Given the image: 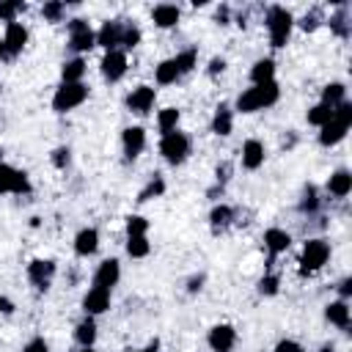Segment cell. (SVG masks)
Listing matches in <instances>:
<instances>
[{
	"label": "cell",
	"mask_w": 352,
	"mask_h": 352,
	"mask_svg": "<svg viewBox=\"0 0 352 352\" xmlns=\"http://www.w3.org/2000/svg\"><path fill=\"white\" fill-rule=\"evenodd\" d=\"M25 44H28V28H25L22 22H11V25H6V36H3L6 55H16V52H22Z\"/></svg>",
	"instance_id": "obj_11"
},
{
	"label": "cell",
	"mask_w": 352,
	"mask_h": 352,
	"mask_svg": "<svg viewBox=\"0 0 352 352\" xmlns=\"http://www.w3.org/2000/svg\"><path fill=\"white\" fill-rule=\"evenodd\" d=\"M74 338H77L80 346H94V341H96V322H94L91 316L82 319V322L77 324V330H74Z\"/></svg>",
	"instance_id": "obj_26"
},
{
	"label": "cell",
	"mask_w": 352,
	"mask_h": 352,
	"mask_svg": "<svg viewBox=\"0 0 352 352\" xmlns=\"http://www.w3.org/2000/svg\"><path fill=\"white\" fill-rule=\"evenodd\" d=\"M316 206H319V201H316V192H314V187H308V190H305V201H302V209L314 212Z\"/></svg>",
	"instance_id": "obj_44"
},
{
	"label": "cell",
	"mask_w": 352,
	"mask_h": 352,
	"mask_svg": "<svg viewBox=\"0 0 352 352\" xmlns=\"http://www.w3.org/2000/svg\"><path fill=\"white\" fill-rule=\"evenodd\" d=\"M327 256H330V245L324 239H308L305 248H302V256H300V270L302 272H316L327 264Z\"/></svg>",
	"instance_id": "obj_5"
},
{
	"label": "cell",
	"mask_w": 352,
	"mask_h": 352,
	"mask_svg": "<svg viewBox=\"0 0 352 352\" xmlns=\"http://www.w3.org/2000/svg\"><path fill=\"white\" fill-rule=\"evenodd\" d=\"M231 129H234V116H231V110L226 104H220L217 113H214V118H212V132L220 135V138H226V135H231Z\"/></svg>",
	"instance_id": "obj_23"
},
{
	"label": "cell",
	"mask_w": 352,
	"mask_h": 352,
	"mask_svg": "<svg viewBox=\"0 0 352 352\" xmlns=\"http://www.w3.org/2000/svg\"><path fill=\"white\" fill-rule=\"evenodd\" d=\"M22 8H25L22 3H0V19L11 25V22H16V14H19Z\"/></svg>",
	"instance_id": "obj_37"
},
{
	"label": "cell",
	"mask_w": 352,
	"mask_h": 352,
	"mask_svg": "<svg viewBox=\"0 0 352 352\" xmlns=\"http://www.w3.org/2000/svg\"><path fill=\"white\" fill-rule=\"evenodd\" d=\"M330 118H333V107L324 104V102H319L308 110V124H314V126H324Z\"/></svg>",
	"instance_id": "obj_30"
},
{
	"label": "cell",
	"mask_w": 352,
	"mask_h": 352,
	"mask_svg": "<svg viewBox=\"0 0 352 352\" xmlns=\"http://www.w3.org/2000/svg\"><path fill=\"white\" fill-rule=\"evenodd\" d=\"M121 36H124V25H118V22H104L102 30L96 33V44H102V47L110 52V50H116V47L121 44Z\"/></svg>",
	"instance_id": "obj_17"
},
{
	"label": "cell",
	"mask_w": 352,
	"mask_h": 352,
	"mask_svg": "<svg viewBox=\"0 0 352 352\" xmlns=\"http://www.w3.org/2000/svg\"><path fill=\"white\" fill-rule=\"evenodd\" d=\"M140 352H157V346H146V349H140Z\"/></svg>",
	"instance_id": "obj_50"
},
{
	"label": "cell",
	"mask_w": 352,
	"mask_h": 352,
	"mask_svg": "<svg viewBox=\"0 0 352 352\" xmlns=\"http://www.w3.org/2000/svg\"><path fill=\"white\" fill-rule=\"evenodd\" d=\"M206 341H209L212 352H231L234 344H236V333H234L231 324H214L209 330V338Z\"/></svg>",
	"instance_id": "obj_10"
},
{
	"label": "cell",
	"mask_w": 352,
	"mask_h": 352,
	"mask_svg": "<svg viewBox=\"0 0 352 352\" xmlns=\"http://www.w3.org/2000/svg\"><path fill=\"white\" fill-rule=\"evenodd\" d=\"M264 245H267V250L275 256V253H283V250L292 245V236H289L286 231H280V228H270V231L264 234Z\"/></svg>",
	"instance_id": "obj_24"
},
{
	"label": "cell",
	"mask_w": 352,
	"mask_h": 352,
	"mask_svg": "<svg viewBox=\"0 0 352 352\" xmlns=\"http://www.w3.org/2000/svg\"><path fill=\"white\" fill-rule=\"evenodd\" d=\"M138 41H140V30H138V28H132V25H124V36H121V44H124L126 50H132Z\"/></svg>",
	"instance_id": "obj_39"
},
{
	"label": "cell",
	"mask_w": 352,
	"mask_h": 352,
	"mask_svg": "<svg viewBox=\"0 0 352 352\" xmlns=\"http://www.w3.org/2000/svg\"><path fill=\"white\" fill-rule=\"evenodd\" d=\"M179 16H182V11L176 6H170V3L154 6V11H151V19H154L157 28H173L179 22Z\"/></svg>",
	"instance_id": "obj_20"
},
{
	"label": "cell",
	"mask_w": 352,
	"mask_h": 352,
	"mask_svg": "<svg viewBox=\"0 0 352 352\" xmlns=\"http://www.w3.org/2000/svg\"><path fill=\"white\" fill-rule=\"evenodd\" d=\"M22 352H50V346H47V341L44 338H33V341H28L25 344V349Z\"/></svg>",
	"instance_id": "obj_42"
},
{
	"label": "cell",
	"mask_w": 352,
	"mask_h": 352,
	"mask_svg": "<svg viewBox=\"0 0 352 352\" xmlns=\"http://www.w3.org/2000/svg\"><path fill=\"white\" fill-rule=\"evenodd\" d=\"M292 14L283 8V6H272L270 14H267V30H270V44L272 47H283L292 36Z\"/></svg>",
	"instance_id": "obj_2"
},
{
	"label": "cell",
	"mask_w": 352,
	"mask_h": 352,
	"mask_svg": "<svg viewBox=\"0 0 352 352\" xmlns=\"http://www.w3.org/2000/svg\"><path fill=\"white\" fill-rule=\"evenodd\" d=\"M264 143L261 140H245V146H242V168H248V170H256V168H261L264 165Z\"/></svg>",
	"instance_id": "obj_16"
},
{
	"label": "cell",
	"mask_w": 352,
	"mask_h": 352,
	"mask_svg": "<svg viewBox=\"0 0 352 352\" xmlns=\"http://www.w3.org/2000/svg\"><path fill=\"white\" fill-rule=\"evenodd\" d=\"M162 192H165V182H162L160 176H154V179L140 190L138 201H151V198H157V195H162Z\"/></svg>",
	"instance_id": "obj_36"
},
{
	"label": "cell",
	"mask_w": 352,
	"mask_h": 352,
	"mask_svg": "<svg viewBox=\"0 0 352 352\" xmlns=\"http://www.w3.org/2000/svg\"><path fill=\"white\" fill-rule=\"evenodd\" d=\"M344 94H346V88H344L341 82H330V85L322 91V102L330 104V107H336V104L344 102Z\"/></svg>",
	"instance_id": "obj_31"
},
{
	"label": "cell",
	"mask_w": 352,
	"mask_h": 352,
	"mask_svg": "<svg viewBox=\"0 0 352 352\" xmlns=\"http://www.w3.org/2000/svg\"><path fill=\"white\" fill-rule=\"evenodd\" d=\"M11 311H14V302H11L8 297L0 294V314H11Z\"/></svg>",
	"instance_id": "obj_46"
},
{
	"label": "cell",
	"mask_w": 352,
	"mask_h": 352,
	"mask_svg": "<svg viewBox=\"0 0 352 352\" xmlns=\"http://www.w3.org/2000/svg\"><path fill=\"white\" fill-rule=\"evenodd\" d=\"M121 278V264L116 258H104L96 272H94V286H102V289H113Z\"/></svg>",
	"instance_id": "obj_12"
},
{
	"label": "cell",
	"mask_w": 352,
	"mask_h": 352,
	"mask_svg": "<svg viewBox=\"0 0 352 352\" xmlns=\"http://www.w3.org/2000/svg\"><path fill=\"white\" fill-rule=\"evenodd\" d=\"M63 3H58V0H52V3H44V8H41V14H44V19H50V22H58L60 16H63Z\"/></svg>",
	"instance_id": "obj_38"
},
{
	"label": "cell",
	"mask_w": 352,
	"mask_h": 352,
	"mask_svg": "<svg viewBox=\"0 0 352 352\" xmlns=\"http://www.w3.org/2000/svg\"><path fill=\"white\" fill-rule=\"evenodd\" d=\"M250 80H253V85L272 82V80H275V60H272V58H261V60H256L253 69H250Z\"/></svg>",
	"instance_id": "obj_21"
},
{
	"label": "cell",
	"mask_w": 352,
	"mask_h": 352,
	"mask_svg": "<svg viewBox=\"0 0 352 352\" xmlns=\"http://www.w3.org/2000/svg\"><path fill=\"white\" fill-rule=\"evenodd\" d=\"M154 99H157V91L151 85H138L132 88V94L126 96V107L138 116H146L151 107H154Z\"/></svg>",
	"instance_id": "obj_8"
},
{
	"label": "cell",
	"mask_w": 352,
	"mask_h": 352,
	"mask_svg": "<svg viewBox=\"0 0 352 352\" xmlns=\"http://www.w3.org/2000/svg\"><path fill=\"white\" fill-rule=\"evenodd\" d=\"M121 143H124L126 160H135L146 148V132H143V126H126L124 135H121Z\"/></svg>",
	"instance_id": "obj_14"
},
{
	"label": "cell",
	"mask_w": 352,
	"mask_h": 352,
	"mask_svg": "<svg viewBox=\"0 0 352 352\" xmlns=\"http://www.w3.org/2000/svg\"><path fill=\"white\" fill-rule=\"evenodd\" d=\"M82 74H85L82 58H72L63 63V82H82Z\"/></svg>",
	"instance_id": "obj_28"
},
{
	"label": "cell",
	"mask_w": 352,
	"mask_h": 352,
	"mask_svg": "<svg viewBox=\"0 0 352 352\" xmlns=\"http://www.w3.org/2000/svg\"><path fill=\"white\" fill-rule=\"evenodd\" d=\"M349 190H352V176H349V170H336V173L327 179V192H333L336 198L349 195Z\"/></svg>",
	"instance_id": "obj_22"
},
{
	"label": "cell",
	"mask_w": 352,
	"mask_h": 352,
	"mask_svg": "<svg viewBox=\"0 0 352 352\" xmlns=\"http://www.w3.org/2000/svg\"><path fill=\"white\" fill-rule=\"evenodd\" d=\"M275 352H305L297 341H292V338H286V341H280L278 346H275Z\"/></svg>",
	"instance_id": "obj_43"
},
{
	"label": "cell",
	"mask_w": 352,
	"mask_h": 352,
	"mask_svg": "<svg viewBox=\"0 0 352 352\" xmlns=\"http://www.w3.org/2000/svg\"><path fill=\"white\" fill-rule=\"evenodd\" d=\"M102 74H104V80H110V82L121 80V77L126 74V55H124L121 50L104 52V58H102Z\"/></svg>",
	"instance_id": "obj_9"
},
{
	"label": "cell",
	"mask_w": 352,
	"mask_h": 352,
	"mask_svg": "<svg viewBox=\"0 0 352 352\" xmlns=\"http://www.w3.org/2000/svg\"><path fill=\"white\" fill-rule=\"evenodd\" d=\"M324 316H327V322H333L336 327H346V324H349V305H346V300L330 302V305L324 308Z\"/></svg>",
	"instance_id": "obj_25"
},
{
	"label": "cell",
	"mask_w": 352,
	"mask_h": 352,
	"mask_svg": "<svg viewBox=\"0 0 352 352\" xmlns=\"http://www.w3.org/2000/svg\"><path fill=\"white\" fill-rule=\"evenodd\" d=\"M3 192H14V195H22V192H30V182H28V173L0 162V195Z\"/></svg>",
	"instance_id": "obj_6"
},
{
	"label": "cell",
	"mask_w": 352,
	"mask_h": 352,
	"mask_svg": "<svg viewBox=\"0 0 352 352\" xmlns=\"http://www.w3.org/2000/svg\"><path fill=\"white\" fill-rule=\"evenodd\" d=\"M223 69H226V60H223V58H212V63H209V74L214 77V74H220Z\"/></svg>",
	"instance_id": "obj_45"
},
{
	"label": "cell",
	"mask_w": 352,
	"mask_h": 352,
	"mask_svg": "<svg viewBox=\"0 0 352 352\" xmlns=\"http://www.w3.org/2000/svg\"><path fill=\"white\" fill-rule=\"evenodd\" d=\"M349 292H352V280H344L341 283V297H349Z\"/></svg>",
	"instance_id": "obj_47"
},
{
	"label": "cell",
	"mask_w": 352,
	"mask_h": 352,
	"mask_svg": "<svg viewBox=\"0 0 352 352\" xmlns=\"http://www.w3.org/2000/svg\"><path fill=\"white\" fill-rule=\"evenodd\" d=\"M280 96V88L278 82H264V85H253L248 91H242L236 96V110L239 113H256V110H264V107H272Z\"/></svg>",
	"instance_id": "obj_1"
},
{
	"label": "cell",
	"mask_w": 352,
	"mask_h": 352,
	"mask_svg": "<svg viewBox=\"0 0 352 352\" xmlns=\"http://www.w3.org/2000/svg\"><path fill=\"white\" fill-rule=\"evenodd\" d=\"M80 352H96V349H94V346H82Z\"/></svg>",
	"instance_id": "obj_49"
},
{
	"label": "cell",
	"mask_w": 352,
	"mask_h": 352,
	"mask_svg": "<svg viewBox=\"0 0 352 352\" xmlns=\"http://www.w3.org/2000/svg\"><path fill=\"white\" fill-rule=\"evenodd\" d=\"M69 47L74 52H85V50L96 47V33L88 28L85 19H72L69 22Z\"/></svg>",
	"instance_id": "obj_7"
},
{
	"label": "cell",
	"mask_w": 352,
	"mask_h": 352,
	"mask_svg": "<svg viewBox=\"0 0 352 352\" xmlns=\"http://www.w3.org/2000/svg\"><path fill=\"white\" fill-rule=\"evenodd\" d=\"M148 250H151V245L146 236H129L126 239V253L132 258H143V256H148Z\"/></svg>",
	"instance_id": "obj_32"
},
{
	"label": "cell",
	"mask_w": 352,
	"mask_h": 352,
	"mask_svg": "<svg viewBox=\"0 0 352 352\" xmlns=\"http://www.w3.org/2000/svg\"><path fill=\"white\" fill-rule=\"evenodd\" d=\"M82 308L88 316H96V314H104L110 308V289H102V286H94L88 289L85 300H82Z\"/></svg>",
	"instance_id": "obj_13"
},
{
	"label": "cell",
	"mask_w": 352,
	"mask_h": 352,
	"mask_svg": "<svg viewBox=\"0 0 352 352\" xmlns=\"http://www.w3.org/2000/svg\"><path fill=\"white\" fill-rule=\"evenodd\" d=\"M52 165H55V168H66V165H69V148H63V146L55 148V151H52Z\"/></svg>",
	"instance_id": "obj_41"
},
{
	"label": "cell",
	"mask_w": 352,
	"mask_h": 352,
	"mask_svg": "<svg viewBox=\"0 0 352 352\" xmlns=\"http://www.w3.org/2000/svg\"><path fill=\"white\" fill-rule=\"evenodd\" d=\"M231 217H234L231 206L220 204V206H214V209H212V214H209V223H212L214 228H223V226H228V223H231Z\"/></svg>",
	"instance_id": "obj_34"
},
{
	"label": "cell",
	"mask_w": 352,
	"mask_h": 352,
	"mask_svg": "<svg viewBox=\"0 0 352 352\" xmlns=\"http://www.w3.org/2000/svg\"><path fill=\"white\" fill-rule=\"evenodd\" d=\"M160 154H162L170 165L184 162L187 154H190V138H187L184 132H179V129L162 135V140H160Z\"/></svg>",
	"instance_id": "obj_4"
},
{
	"label": "cell",
	"mask_w": 352,
	"mask_h": 352,
	"mask_svg": "<svg viewBox=\"0 0 352 352\" xmlns=\"http://www.w3.org/2000/svg\"><path fill=\"white\" fill-rule=\"evenodd\" d=\"M154 77H157L160 85H170V82H176L182 74H179V69H176V63H173V58H170V60H162V63L157 66Z\"/></svg>",
	"instance_id": "obj_29"
},
{
	"label": "cell",
	"mask_w": 352,
	"mask_h": 352,
	"mask_svg": "<svg viewBox=\"0 0 352 352\" xmlns=\"http://www.w3.org/2000/svg\"><path fill=\"white\" fill-rule=\"evenodd\" d=\"M258 292L261 294H275L278 292V275H264L261 283H258Z\"/></svg>",
	"instance_id": "obj_40"
},
{
	"label": "cell",
	"mask_w": 352,
	"mask_h": 352,
	"mask_svg": "<svg viewBox=\"0 0 352 352\" xmlns=\"http://www.w3.org/2000/svg\"><path fill=\"white\" fill-rule=\"evenodd\" d=\"M195 60H198V52H195V50H184V52H179V55L173 58V63H176L179 74L192 72V69H195Z\"/></svg>",
	"instance_id": "obj_33"
},
{
	"label": "cell",
	"mask_w": 352,
	"mask_h": 352,
	"mask_svg": "<svg viewBox=\"0 0 352 352\" xmlns=\"http://www.w3.org/2000/svg\"><path fill=\"white\" fill-rule=\"evenodd\" d=\"M52 275H55V261H50V258H36V261L28 264V278L38 289H47V283L52 280Z\"/></svg>",
	"instance_id": "obj_15"
},
{
	"label": "cell",
	"mask_w": 352,
	"mask_h": 352,
	"mask_svg": "<svg viewBox=\"0 0 352 352\" xmlns=\"http://www.w3.org/2000/svg\"><path fill=\"white\" fill-rule=\"evenodd\" d=\"M179 118H182V113H179L176 107H165V110H160V116H157V126H160V132H162V135L173 132V129L179 126Z\"/></svg>",
	"instance_id": "obj_27"
},
{
	"label": "cell",
	"mask_w": 352,
	"mask_h": 352,
	"mask_svg": "<svg viewBox=\"0 0 352 352\" xmlns=\"http://www.w3.org/2000/svg\"><path fill=\"white\" fill-rule=\"evenodd\" d=\"M322 132H319V143L322 146H336L338 140H344V135H346V124H341L338 118H330L324 126H319Z\"/></svg>",
	"instance_id": "obj_19"
},
{
	"label": "cell",
	"mask_w": 352,
	"mask_h": 352,
	"mask_svg": "<svg viewBox=\"0 0 352 352\" xmlns=\"http://www.w3.org/2000/svg\"><path fill=\"white\" fill-rule=\"evenodd\" d=\"M85 99H88V88L82 82H63L52 96V110L55 113H69V110L80 107Z\"/></svg>",
	"instance_id": "obj_3"
},
{
	"label": "cell",
	"mask_w": 352,
	"mask_h": 352,
	"mask_svg": "<svg viewBox=\"0 0 352 352\" xmlns=\"http://www.w3.org/2000/svg\"><path fill=\"white\" fill-rule=\"evenodd\" d=\"M96 248H99V231L96 228H82L74 236V253L77 256H91V253H96Z\"/></svg>",
	"instance_id": "obj_18"
},
{
	"label": "cell",
	"mask_w": 352,
	"mask_h": 352,
	"mask_svg": "<svg viewBox=\"0 0 352 352\" xmlns=\"http://www.w3.org/2000/svg\"><path fill=\"white\" fill-rule=\"evenodd\" d=\"M0 58H6V47H3V41H0Z\"/></svg>",
	"instance_id": "obj_48"
},
{
	"label": "cell",
	"mask_w": 352,
	"mask_h": 352,
	"mask_svg": "<svg viewBox=\"0 0 352 352\" xmlns=\"http://www.w3.org/2000/svg\"><path fill=\"white\" fill-rule=\"evenodd\" d=\"M148 231V220L140 214H129L126 217V236H146Z\"/></svg>",
	"instance_id": "obj_35"
}]
</instances>
